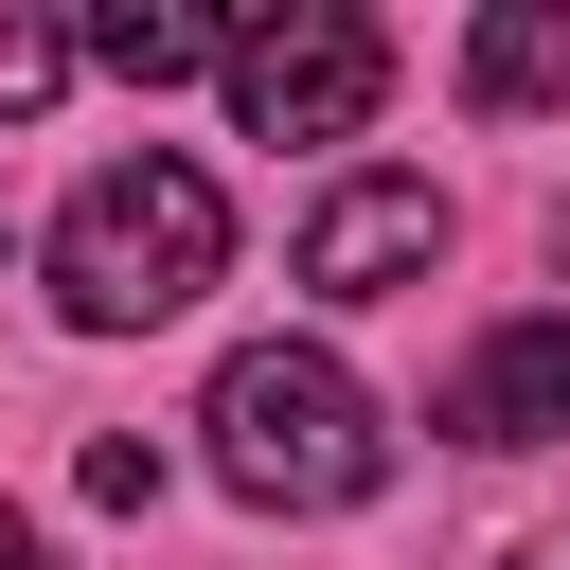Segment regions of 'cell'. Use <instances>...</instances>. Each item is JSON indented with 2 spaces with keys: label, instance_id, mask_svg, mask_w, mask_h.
<instances>
[{
  "label": "cell",
  "instance_id": "5b68a950",
  "mask_svg": "<svg viewBox=\"0 0 570 570\" xmlns=\"http://www.w3.org/2000/svg\"><path fill=\"white\" fill-rule=\"evenodd\" d=\"M428 428H445V445H552V428H570V321H499V338L445 374Z\"/></svg>",
  "mask_w": 570,
  "mask_h": 570
},
{
  "label": "cell",
  "instance_id": "ba28073f",
  "mask_svg": "<svg viewBox=\"0 0 570 570\" xmlns=\"http://www.w3.org/2000/svg\"><path fill=\"white\" fill-rule=\"evenodd\" d=\"M71 53H89V36H53V18H0V125H36V107L71 89Z\"/></svg>",
  "mask_w": 570,
  "mask_h": 570
},
{
  "label": "cell",
  "instance_id": "8fae6325",
  "mask_svg": "<svg viewBox=\"0 0 570 570\" xmlns=\"http://www.w3.org/2000/svg\"><path fill=\"white\" fill-rule=\"evenodd\" d=\"M517 570H570V534H534V552H517Z\"/></svg>",
  "mask_w": 570,
  "mask_h": 570
},
{
  "label": "cell",
  "instance_id": "6da1fadb",
  "mask_svg": "<svg viewBox=\"0 0 570 570\" xmlns=\"http://www.w3.org/2000/svg\"><path fill=\"white\" fill-rule=\"evenodd\" d=\"M232 267V196L196 178V160H107L71 214H53V303L89 321V338H142V321H178L196 285Z\"/></svg>",
  "mask_w": 570,
  "mask_h": 570
},
{
  "label": "cell",
  "instance_id": "8992f818",
  "mask_svg": "<svg viewBox=\"0 0 570 570\" xmlns=\"http://www.w3.org/2000/svg\"><path fill=\"white\" fill-rule=\"evenodd\" d=\"M463 107H570V0H499L481 36H463Z\"/></svg>",
  "mask_w": 570,
  "mask_h": 570
},
{
  "label": "cell",
  "instance_id": "7a4b0ae2",
  "mask_svg": "<svg viewBox=\"0 0 570 570\" xmlns=\"http://www.w3.org/2000/svg\"><path fill=\"white\" fill-rule=\"evenodd\" d=\"M214 481L267 499V517H338V499L392 481V428H374V392H356L321 338H249V356L214 374Z\"/></svg>",
  "mask_w": 570,
  "mask_h": 570
},
{
  "label": "cell",
  "instance_id": "9c48e42d",
  "mask_svg": "<svg viewBox=\"0 0 570 570\" xmlns=\"http://www.w3.org/2000/svg\"><path fill=\"white\" fill-rule=\"evenodd\" d=\"M71 481H89V499H107V517H142V499H160V445H125V428H107V445H89V463H71Z\"/></svg>",
  "mask_w": 570,
  "mask_h": 570
},
{
  "label": "cell",
  "instance_id": "277c9868",
  "mask_svg": "<svg viewBox=\"0 0 570 570\" xmlns=\"http://www.w3.org/2000/svg\"><path fill=\"white\" fill-rule=\"evenodd\" d=\"M445 267V196L428 178H338L321 214H303V285L321 303H392V285H428Z\"/></svg>",
  "mask_w": 570,
  "mask_h": 570
},
{
  "label": "cell",
  "instance_id": "30bf717a",
  "mask_svg": "<svg viewBox=\"0 0 570 570\" xmlns=\"http://www.w3.org/2000/svg\"><path fill=\"white\" fill-rule=\"evenodd\" d=\"M0 570H53V534H36V517H0Z\"/></svg>",
  "mask_w": 570,
  "mask_h": 570
},
{
  "label": "cell",
  "instance_id": "52a82bcc",
  "mask_svg": "<svg viewBox=\"0 0 570 570\" xmlns=\"http://www.w3.org/2000/svg\"><path fill=\"white\" fill-rule=\"evenodd\" d=\"M232 36H249V18H196V0H107V18H89V71L178 89V71H232Z\"/></svg>",
  "mask_w": 570,
  "mask_h": 570
},
{
  "label": "cell",
  "instance_id": "3957f363",
  "mask_svg": "<svg viewBox=\"0 0 570 570\" xmlns=\"http://www.w3.org/2000/svg\"><path fill=\"white\" fill-rule=\"evenodd\" d=\"M374 107H392V36L356 0H285V18L232 36V125L249 142H356Z\"/></svg>",
  "mask_w": 570,
  "mask_h": 570
}]
</instances>
